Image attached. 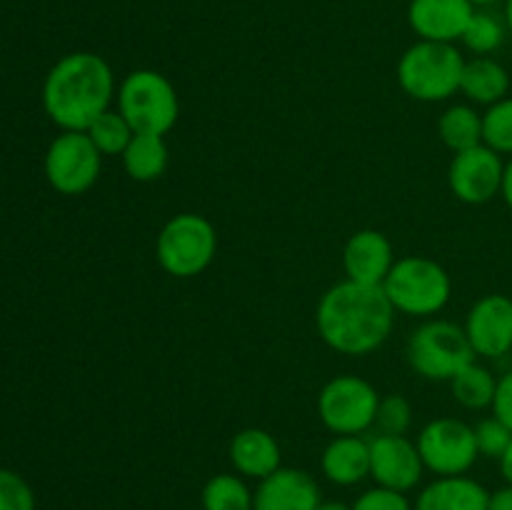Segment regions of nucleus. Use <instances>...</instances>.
Instances as JSON below:
<instances>
[{
    "label": "nucleus",
    "instance_id": "f03ea898",
    "mask_svg": "<svg viewBox=\"0 0 512 510\" xmlns=\"http://www.w3.org/2000/svg\"><path fill=\"white\" fill-rule=\"evenodd\" d=\"M115 93V75L108 60L80 50L68 53L48 70L43 83V108L60 130H88Z\"/></svg>",
    "mask_w": 512,
    "mask_h": 510
},
{
    "label": "nucleus",
    "instance_id": "2eb2a0df",
    "mask_svg": "<svg viewBox=\"0 0 512 510\" xmlns=\"http://www.w3.org/2000/svg\"><path fill=\"white\" fill-rule=\"evenodd\" d=\"M320 503L323 495L308 470L280 465L258 483L253 510H315Z\"/></svg>",
    "mask_w": 512,
    "mask_h": 510
},
{
    "label": "nucleus",
    "instance_id": "473e14b6",
    "mask_svg": "<svg viewBox=\"0 0 512 510\" xmlns=\"http://www.w3.org/2000/svg\"><path fill=\"white\" fill-rule=\"evenodd\" d=\"M488 510H512V485L505 483L495 493H490Z\"/></svg>",
    "mask_w": 512,
    "mask_h": 510
},
{
    "label": "nucleus",
    "instance_id": "f704fd0d",
    "mask_svg": "<svg viewBox=\"0 0 512 510\" xmlns=\"http://www.w3.org/2000/svg\"><path fill=\"white\" fill-rule=\"evenodd\" d=\"M498 463H500V473H503L505 483L512 485V443H510V448L505 450V455L498 460Z\"/></svg>",
    "mask_w": 512,
    "mask_h": 510
},
{
    "label": "nucleus",
    "instance_id": "412c9836",
    "mask_svg": "<svg viewBox=\"0 0 512 510\" xmlns=\"http://www.w3.org/2000/svg\"><path fill=\"white\" fill-rule=\"evenodd\" d=\"M120 158H123V168L130 178L138 183H153V180L163 178L168 170L170 150L163 135L135 133Z\"/></svg>",
    "mask_w": 512,
    "mask_h": 510
},
{
    "label": "nucleus",
    "instance_id": "c756f323",
    "mask_svg": "<svg viewBox=\"0 0 512 510\" xmlns=\"http://www.w3.org/2000/svg\"><path fill=\"white\" fill-rule=\"evenodd\" d=\"M473 428H475V440H478L480 455H485V458H495V460L503 458L505 450H508L512 443V430L508 425L493 415V418L480 420V423L473 425Z\"/></svg>",
    "mask_w": 512,
    "mask_h": 510
},
{
    "label": "nucleus",
    "instance_id": "423d86ee",
    "mask_svg": "<svg viewBox=\"0 0 512 510\" xmlns=\"http://www.w3.org/2000/svg\"><path fill=\"white\" fill-rule=\"evenodd\" d=\"M218 253V233L205 215L178 213L163 225L155 240L158 265L173 278L205 273Z\"/></svg>",
    "mask_w": 512,
    "mask_h": 510
},
{
    "label": "nucleus",
    "instance_id": "4c0bfd02",
    "mask_svg": "<svg viewBox=\"0 0 512 510\" xmlns=\"http://www.w3.org/2000/svg\"><path fill=\"white\" fill-rule=\"evenodd\" d=\"M473 5H490V3H498V0H470Z\"/></svg>",
    "mask_w": 512,
    "mask_h": 510
},
{
    "label": "nucleus",
    "instance_id": "cd10ccee",
    "mask_svg": "<svg viewBox=\"0 0 512 510\" xmlns=\"http://www.w3.org/2000/svg\"><path fill=\"white\" fill-rule=\"evenodd\" d=\"M413 425V405L405 395L393 393L380 398L378 415H375V428L383 435H405Z\"/></svg>",
    "mask_w": 512,
    "mask_h": 510
},
{
    "label": "nucleus",
    "instance_id": "a878e982",
    "mask_svg": "<svg viewBox=\"0 0 512 510\" xmlns=\"http://www.w3.org/2000/svg\"><path fill=\"white\" fill-rule=\"evenodd\" d=\"M465 48L473 50L475 55H490L503 45L505 40V25L495 18L493 13H483V10H475V15L470 18L468 28H465L463 38Z\"/></svg>",
    "mask_w": 512,
    "mask_h": 510
},
{
    "label": "nucleus",
    "instance_id": "c9c22d12",
    "mask_svg": "<svg viewBox=\"0 0 512 510\" xmlns=\"http://www.w3.org/2000/svg\"><path fill=\"white\" fill-rule=\"evenodd\" d=\"M315 510H353V505L340 503V500H323Z\"/></svg>",
    "mask_w": 512,
    "mask_h": 510
},
{
    "label": "nucleus",
    "instance_id": "ddd939ff",
    "mask_svg": "<svg viewBox=\"0 0 512 510\" xmlns=\"http://www.w3.org/2000/svg\"><path fill=\"white\" fill-rule=\"evenodd\" d=\"M423 458L418 445L405 435H375L370 438V478L375 485L408 493L423 478Z\"/></svg>",
    "mask_w": 512,
    "mask_h": 510
},
{
    "label": "nucleus",
    "instance_id": "6e6552de",
    "mask_svg": "<svg viewBox=\"0 0 512 510\" xmlns=\"http://www.w3.org/2000/svg\"><path fill=\"white\" fill-rule=\"evenodd\" d=\"M380 395L365 378L335 375L318 395V418L335 435H363L375 425Z\"/></svg>",
    "mask_w": 512,
    "mask_h": 510
},
{
    "label": "nucleus",
    "instance_id": "e433bc0d",
    "mask_svg": "<svg viewBox=\"0 0 512 510\" xmlns=\"http://www.w3.org/2000/svg\"><path fill=\"white\" fill-rule=\"evenodd\" d=\"M505 25L512 33V0H505Z\"/></svg>",
    "mask_w": 512,
    "mask_h": 510
},
{
    "label": "nucleus",
    "instance_id": "dca6fc26",
    "mask_svg": "<svg viewBox=\"0 0 512 510\" xmlns=\"http://www.w3.org/2000/svg\"><path fill=\"white\" fill-rule=\"evenodd\" d=\"M395 265L393 243L375 228L355 230L343 248V268L348 280L363 285H383Z\"/></svg>",
    "mask_w": 512,
    "mask_h": 510
},
{
    "label": "nucleus",
    "instance_id": "6ab92c4d",
    "mask_svg": "<svg viewBox=\"0 0 512 510\" xmlns=\"http://www.w3.org/2000/svg\"><path fill=\"white\" fill-rule=\"evenodd\" d=\"M490 493L468 475H445L420 490L415 510H488Z\"/></svg>",
    "mask_w": 512,
    "mask_h": 510
},
{
    "label": "nucleus",
    "instance_id": "a211bd4d",
    "mask_svg": "<svg viewBox=\"0 0 512 510\" xmlns=\"http://www.w3.org/2000/svg\"><path fill=\"white\" fill-rule=\"evenodd\" d=\"M323 475L333 485L350 488L370 478V440L363 435H335L320 458Z\"/></svg>",
    "mask_w": 512,
    "mask_h": 510
},
{
    "label": "nucleus",
    "instance_id": "b1692460",
    "mask_svg": "<svg viewBox=\"0 0 512 510\" xmlns=\"http://www.w3.org/2000/svg\"><path fill=\"white\" fill-rule=\"evenodd\" d=\"M253 500L255 490H250L238 473L213 475L200 493L203 510H253Z\"/></svg>",
    "mask_w": 512,
    "mask_h": 510
},
{
    "label": "nucleus",
    "instance_id": "39448f33",
    "mask_svg": "<svg viewBox=\"0 0 512 510\" xmlns=\"http://www.w3.org/2000/svg\"><path fill=\"white\" fill-rule=\"evenodd\" d=\"M118 110L135 133L165 135L175 128L180 100L175 85L150 68L133 70L118 85Z\"/></svg>",
    "mask_w": 512,
    "mask_h": 510
},
{
    "label": "nucleus",
    "instance_id": "5701e85b",
    "mask_svg": "<svg viewBox=\"0 0 512 510\" xmlns=\"http://www.w3.org/2000/svg\"><path fill=\"white\" fill-rule=\"evenodd\" d=\"M495 388H498V378L490 373V368L480 365L473 360L465 365L453 380H450V390H453L455 403H460L468 410H483L493 405Z\"/></svg>",
    "mask_w": 512,
    "mask_h": 510
},
{
    "label": "nucleus",
    "instance_id": "7c9ffc66",
    "mask_svg": "<svg viewBox=\"0 0 512 510\" xmlns=\"http://www.w3.org/2000/svg\"><path fill=\"white\" fill-rule=\"evenodd\" d=\"M353 510H415V508L408 500V495L400 493V490H390V488H383V485H375V488L365 490L363 495H358V500L353 503Z\"/></svg>",
    "mask_w": 512,
    "mask_h": 510
},
{
    "label": "nucleus",
    "instance_id": "9b49d317",
    "mask_svg": "<svg viewBox=\"0 0 512 510\" xmlns=\"http://www.w3.org/2000/svg\"><path fill=\"white\" fill-rule=\"evenodd\" d=\"M503 173V155L480 143L475 148L453 155L448 168L450 193L465 205H485L495 195H500Z\"/></svg>",
    "mask_w": 512,
    "mask_h": 510
},
{
    "label": "nucleus",
    "instance_id": "0eeeda50",
    "mask_svg": "<svg viewBox=\"0 0 512 510\" xmlns=\"http://www.w3.org/2000/svg\"><path fill=\"white\" fill-rule=\"evenodd\" d=\"M410 368L425 380H453L465 365L478 360L465 328L450 320H428L410 333L405 345Z\"/></svg>",
    "mask_w": 512,
    "mask_h": 510
},
{
    "label": "nucleus",
    "instance_id": "f3484780",
    "mask_svg": "<svg viewBox=\"0 0 512 510\" xmlns=\"http://www.w3.org/2000/svg\"><path fill=\"white\" fill-rule=\"evenodd\" d=\"M228 458L238 475L263 480L280 468L283 453H280L278 440L268 430L243 428L230 440Z\"/></svg>",
    "mask_w": 512,
    "mask_h": 510
},
{
    "label": "nucleus",
    "instance_id": "7ed1b4c3",
    "mask_svg": "<svg viewBox=\"0 0 512 510\" xmlns=\"http://www.w3.org/2000/svg\"><path fill=\"white\" fill-rule=\"evenodd\" d=\"M465 58L453 43L418 40L398 60V83L420 103H443L460 90Z\"/></svg>",
    "mask_w": 512,
    "mask_h": 510
},
{
    "label": "nucleus",
    "instance_id": "393cba45",
    "mask_svg": "<svg viewBox=\"0 0 512 510\" xmlns=\"http://www.w3.org/2000/svg\"><path fill=\"white\" fill-rule=\"evenodd\" d=\"M88 138L93 140L95 148L100 150V155H123L125 148L133 140L135 130L130 128L128 120L120 115V110H105L98 120H93L88 130Z\"/></svg>",
    "mask_w": 512,
    "mask_h": 510
},
{
    "label": "nucleus",
    "instance_id": "4be33fe9",
    "mask_svg": "<svg viewBox=\"0 0 512 510\" xmlns=\"http://www.w3.org/2000/svg\"><path fill=\"white\" fill-rule=\"evenodd\" d=\"M438 135L443 145L455 153L475 148L483 143V115L473 105H450L438 118Z\"/></svg>",
    "mask_w": 512,
    "mask_h": 510
},
{
    "label": "nucleus",
    "instance_id": "72a5a7b5",
    "mask_svg": "<svg viewBox=\"0 0 512 510\" xmlns=\"http://www.w3.org/2000/svg\"><path fill=\"white\" fill-rule=\"evenodd\" d=\"M500 195H503L505 205L512 210V158L505 163V173H503V188H500Z\"/></svg>",
    "mask_w": 512,
    "mask_h": 510
},
{
    "label": "nucleus",
    "instance_id": "9d476101",
    "mask_svg": "<svg viewBox=\"0 0 512 510\" xmlns=\"http://www.w3.org/2000/svg\"><path fill=\"white\" fill-rule=\"evenodd\" d=\"M418 453L425 470L438 478L445 475H465L480 458L475 428L458 418H435L420 430Z\"/></svg>",
    "mask_w": 512,
    "mask_h": 510
},
{
    "label": "nucleus",
    "instance_id": "bb28decb",
    "mask_svg": "<svg viewBox=\"0 0 512 510\" xmlns=\"http://www.w3.org/2000/svg\"><path fill=\"white\" fill-rule=\"evenodd\" d=\"M483 143L512 158V98H503L483 113Z\"/></svg>",
    "mask_w": 512,
    "mask_h": 510
},
{
    "label": "nucleus",
    "instance_id": "f257e3e1",
    "mask_svg": "<svg viewBox=\"0 0 512 510\" xmlns=\"http://www.w3.org/2000/svg\"><path fill=\"white\" fill-rule=\"evenodd\" d=\"M395 308L383 285H363L345 278L320 298L315 325L330 350L360 358L383 348L393 333Z\"/></svg>",
    "mask_w": 512,
    "mask_h": 510
},
{
    "label": "nucleus",
    "instance_id": "4468645a",
    "mask_svg": "<svg viewBox=\"0 0 512 510\" xmlns=\"http://www.w3.org/2000/svg\"><path fill=\"white\" fill-rule=\"evenodd\" d=\"M475 5L470 0H410L408 23L420 40L455 43L463 38Z\"/></svg>",
    "mask_w": 512,
    "mask_h": 510
},
{
    "label": "nucleus",
    "instance_id": "1a4fd4ad",
    "mask_svg": "<svg viewBox=\"0 0 512 510\" xmlns=\"http://www.w3.org/2000/svg\"><path fill=\"white\" fill-rule=\"evenodd\" d=\"M45 178L60 195H83L98 183L103 155L83 130H60L45 150Z\"/></svg>",
    "mask_w": 512,
    "mask_h": 510
},
{
    "label": "nucleus",
    "instance_id": "2f4dec72",
    "mask_svg": "<svg viewBox=\"0 0 512 510\" xmlns=\"http://www.w3.org/2000/svg\"><path fill=\"white\" fill-rule=\"evenodd\" d=\"M490 408H493L495 418L503 420L512 430V370L498 378V388H495V398Z\"/></svg>",
    "mask_w": 512,
    "mask_h": 510
},
{
    "label": "nucleus",
    "instance_id": "f8f14e48",
    "mask_svg": "<svg viewBox=\"0 0 512 510\" xmlns=\"http://www.w3.org/2000/svg\"><path fill=\"white\" fill-rule=\"evenodd\" d=\"M465 335L478 358L498 360L512 350V298L490 293L475 300L465 318Z\"/></svg>",
    "mask_w": 512,
    "mask_h": 510
},
{
    "label": "nucleus",
    "instance_id": "20e7f679",
    "mask_svg": "<svg viewBox=\"0 0 512 510\" xmlns=\"http://www.w3.org/2000/svg\"><path fill=\"white\" fill-rule=\"evenodd\" d=\"M383 290L395 313L428 318L448 305L453 280L438 260L425 258V255H405L395 260Z\"/></svg>",
    "mask_w": 512,
    "mask_h": 510
},
{
    "label": "nucleus",
    "instance_id": "c85d7f7f",
    "mask_svg": "<svg viewBox=\"0 0 512 510\" xmlns=\"http://www.w3.org/2000/svg\"><path fill=\"white\" fill-rule=\"evenodd\" d=\"M0 510H35V493L20 473L0 468Z\"/></svg>",
    "mask_w": 512,
    "mask_h": 510
},
{
    "label": "nucleus",
    "instance_id": "aec40b11",
    "mask_svg": "<svg viewBox=\"0 0 512 510\" xmlns=\"http://www.w3.org/2000/svg\"><path fill=\"white\" fill-rule=\"evenodd\" d=\"M510 75L503 63L493 60L490 55H478L465 60L463 78H460V93L475 105H495L508 98Z\"/></svg>",
    "mask_w": 512,
    "mask_h": 510
}]
</instances>
